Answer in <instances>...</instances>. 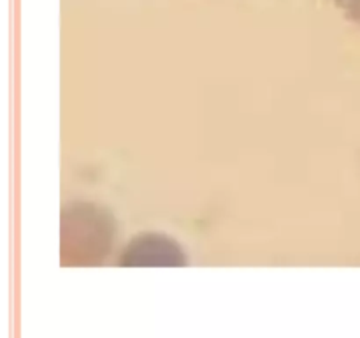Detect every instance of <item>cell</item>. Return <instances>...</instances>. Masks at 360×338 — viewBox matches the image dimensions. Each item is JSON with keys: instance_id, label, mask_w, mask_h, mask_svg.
<instances>
[{"instance_id": "obj_2", "label": "cell", "mask_w": 360, "mask_h": 338, "mask_svg": "<svg viewBox=\"0 0 360 338\" xmlns=\"http://www.w3.org/2000/svg\"><path fill=\"white\" fill-rule=\"evenodd\" d=\"M120 266H186L185 249L164 232H139L134 236L118 259Z\"/></svg>"}, {"instance_id": "obj_1", "label": "cell", "mask_w": 360, "mask_h": 338, "mask_svg": "<svg viewBox=\"0 0 360 338\" xmlns=\"http://www.w3.org/2000/svg\"><path fill=\"white\" fill-rule=\"evenodd\" d=\"M116 232L115 217L101 204L70 203L62 211V264H102L115 246Z\"/></svg>"}, {"instance_id": "obj_3", "label": "cell", "mask_w": 360, "mask_h": 338, "mask_svg": "<svg viewBox=\"0 0 360 338\" xmlns=\"http://www.w3.org/2000/svg\"><path fill=\"white\" fill-rule=\"evenodd\" d=\"M334 4L348 20L360 25V0H334Z\"/></svg>"}]
</instances>
